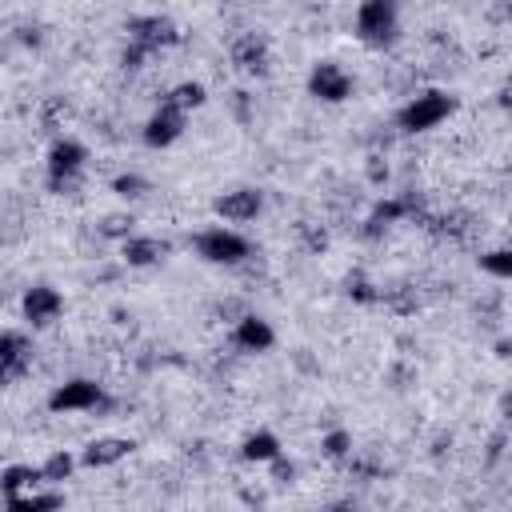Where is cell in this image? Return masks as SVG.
Here are the masks:
<instances>
[{"mask_svg":"<svg viewBox=\"0 0 512 512\" xmlns=\"http://www.w3.org/2000/svg\"><path fill=\"white\" fill-rule=\"evenodd\" d=\"M456 112V96L444 92V88H424L416 96H408L400 108H396V128L416 136V132H432L440 128L448 116Z\"/></svg>","mask_w":512,"mask_h":512,"instance_id":"cell-1","label":"cell"},{"mask_svg":"<svg viewBox=\"0 0 512 512\" xmlns=\"http://www.w3.org/2000/svg\"><path fill=\"white\" fill-rule=\"evenodd\" d=\"M84 164H88V148L72 136H60L52 140L48 148V160H44V172H48V192H60V196H72L84 180Z\"/></svg>","mask_w":512,"mask_h":512,"instance_id":"cell-2","label":"cell"},{"mask_svg":"<svg viewBox=\"0 0 512 512\" xmlns=\"http://www.w3.org/2000/svg\"><path fill=\"white\" fill-rule=\"evenodd\" d=\"M192 252L204 260V264H224V268H236L252 256V240L240 236L236 228L228 224H212V228H200L192 236Z\"/></svg>","mask_w":512,"mask_h":512,"instance_id":"cell-3","label":"cell"},{"mask_svg":"<svg viewBox=\"0 0 512 512\" xmlns=\"http://www.w3.org/2000/svg\"><path fill=\"white\" fill-rule=\"evenodd\" d=\"M352 28H356V40L360 44L388 48L396 40V32H400V8L392 0H364L352 12Z\"/></svg>","mask_w":512,"mask_h":512,"instance_id":"cell-4","label":"cell"},{"mask_svg":"<svg viewBox=\"0 0 512 512\" xmlns=\"http://www.w3.org/2000/svg\"><path fill=\"white\" fill-rule=\"evenodd\" d=\"M112 400H108V392H104V384H96V380H88V376H72V380H64V384H56L52 392H48V412H104Z\"/></svg>","mask_w":512,"mask_h":512,"instance_id":"cell-5","label":"cell"},{"mask_svg":"<svg viewBox=\"0 0 512 512\" xmlns=\"http://www.w3.org/2000/svg\"><path fill=\"white\" fill-rule=\"evenodd\" d=\"M352 92H356V80H352V72L344 64H336V60H316L312 64V72H308V96H316L324 104H340Z\"/></svg>","mask_w":512,"mask_h":512,"instance_id":"cell-6","label":"cell"},{"mask_svg":"<svg viewBox=\"0 0 512 512\" xmlns=\"http://www.w3.org/2000/svg\"><path fill=\"white\" fill-rule=\"evenodd\" d=\"M212 212H216L220 220H228V224H252V220L264 212V192H260V188H248V184L228 188V192H220V196L212 200Z\"/></svg>","mask_w":512,"mask_h":512,"instance_id":"cell-7","label":"cell"},{"mask_svg":"<svg viewBox=\"0 0 512 512\" xmlns=\"http://www.w3.org/2000/svg\"><path fill=\"white\" fill-rule=\"evenodd\" d=\"M184 124H188V116L180 112V108H172L168 100H160L156 104V112L144 120V144L148 148H172L180 136H184Z\"/></svg>","mask_w":512,"mask_h":512,"instance_id":"cell-8","label":"cell"},{"mask_svg":"<svg viewBox=\"0 0 512 512\" xmlns=\"http://www.w3.org/2000/svg\"><path fill=\"white\" fill-rule=\"evenodd\" d=\"M20 312L28 320V328H52L64 312V296L52 288V284H32L20 300Z\"/></svg>","mask_w":512,"mask_h":512,"instance_id":"cell-9","label":"cell"},{"mask_svg":"<svg viewBox=\"0 0 512 512\" xmlns=\"http://www.w3.org/2000/svg\"><path fill=\"white\" fill-rule=\"evenodd\" d=\"M228 60H232L236 72H252V76H260V72H268L272 44H268L264 32H240V36L232 40V48H228Z\"/></svg>","mask_w":512,"mask_h":512,"instance_id":"cell-10","label":"cell"},{"mask_svg":"<svg viewBox=\"0 0 512 512\" xmlns=\"http://www.w3.org/2000/svg\"><path fill=\"white\" fill-rule=\"evenodd\" d=\"M176 24L168 20V16H156V12H148V16H132L128 20V40L132 44H140V48H148V52H156V48H164V44H176Z\"/></svg>","mask_w":512,"mask_h":512,"instance_id":"cell-11","label":"cell"},{"mask_svg":"<svg viewBox=\"0 0 512 512\" xmlns=\"http://www.w3.org/2000/svg\"><path fill=\"white\" fill-rule=\"evenodd\" d=\"M232 344L240 352H268L276 344V328L256 312H244L240 320H232Z\"/></svg>","mask_w":512,"mask_h":512,"instance_id":"cell-12","label":"cell"},{"mask_svg":"<svg viewBox=\"0 0 512 512\" xmlns=\"http://www.w3.org/2000/svg\"><path fill=\"white\" fill-rule=\"evenodd\" d=\"M132 448H136V440H128V436H96V440L84 444L80 464H84V468H112V464L128 460Z\"/></svg>","mask_w":512,"mask_h":512,"instance_id":"cell-13","label":"cell"},{"mask_svg":"<svg viewBox=\"0 0 512 512\" xmlns=\"http://www.w3.org/2000/svg\"><path fill=\"white\" fill-rule=\"evenodd\" d=\"M168 256V240H160V236H140V232H132L124 244H120V260L128 264V268H152V264H160Z\"/></svg>","mask_w":512,"mask_h":512,"instance_id":"cell-14","label":"cell"},{"mask_svg":"<svg viewBox=\"0 0 512 512\" xmlns=\"http://www.w3.org/2000/svg\"><path fill=\"white\" fill-rule=\"evenodd\" d=\"M280 452H284L280 448V436L268 432V428H256V432H248L240 440V460H248V464H272Z\"/></svg>","mask_w":512,"mask_h":512,"instance_id":"cell-15","label":"cell"},{"mask_svg":"<svg viewBox=\"0 0 512 512\" xmlns=\"http://www.w3.org/2000/svg\"><path fill=\"white\" fill-rule=\"evenodd\" d=\"M60 504H64V496L56 492V488H32V492H20V496H8V504H4V512H60Z\"/></svg>","mask_w":512,"mask_h":512,"instance_id":"cell-16","label":"cell"},{"mask_svg":"<svg viewBox=\"0 0 512 512\" xmlns=\"http://www.w3.org/2000/svg\"><path fill=\"white\" fill-rule=\"evenodd\" d=\"M32 488H40V468H32V464H8V468L0 472V492H4V500H8V496H20V492H32Z\"/></svg>","mask_w":512,"mask_h":512,"instance_id":"cell-17","label":"cell"},{"mask_svg":"<svg viewBox=\"0 0 512 512\" xmlns=\"http://www.w3.org/2000/svg\"><path fill=\"white\" fill-rule=\"evenodd\" d=\"M164 100H168L172 108H180V112L188 116L192 108H200V104L208 100V92H204V84H200V80H184V84L168 88V92H164Z\"/></svg>","mask_w":512,"mask_h":512,"instance_id":"cell-18","label":"cell"},{"mask_svg":"<svg viewBox=\"0 0 512 512\" xmlns=\"http://www.w3.org/2000/svg\"><path fill=\"white\" fill-rule=\"evenodd\" d=\"M72 468H76V456H72L68 448H56V452L40 464V484H52V488H56V484H64V480L72 476Z\"/></svg>","mask_w":512,"mask_h":512,"instance_id":"cell-19","label":"cell"},{"mask_svg":"<svg viewBox=\"0 0 512 512\" xmlns=\"http://www.w3.org/2000/svg\"><path fill=\"white\" fill-rule=\"evenodd\" d=\"M96 232H100L104 240H116V244H124V240L136 232V216H132V212H108V216H100Z\"/></svg>","mask_w":512,"mask_h":512,"instance_id":"cell-20","label":"cell"},{"mask_svg":"<svg viewBox=\"0 0 512 512\" xmlns=\"http://www.w3.org/2000/svg\"><path fill=\"white\" fill-rule=\"evenodd\" d=\"M16 356H32V340L20 328H0V360H16Z\"/></svg>","mask_w":512,"mask_h":512,"instance_id":"cell-21","label":"cell"},{"mask_svg":"<svg viewBox=\"0 0 512 512\" xmlns=\"http://www.w3.org/2000/svg\"><path fill=\"white\" fill-rule=\"evenodd\" d=\"M112 192H116L120 200H140V196L152 192V184H148L140 172H120V176L112 180Z\"/></svg>","mask_w":512,"mask_h":512,"instance_id":"cell-22","label":"cell"},{"mask_svg":"<svg viewBox=\"0 0 512 512\" xmlns=\"http://www.w3.org/2000/svg\"><path fill=\"white\" fill-rule=\"evenodd\" d=\"M320 452H324L328 460H344V456H352V432H344V428L324 432V436H320Z\"/></svg>","mask_w":512,"mask_h":512,"instance_id":"cell-23","label":"cell"},{"mask_svg":"<svg viewBox=\"0 0 512 512\" xmlns=\"http://www.w3.org/2000/svg\"><path fill=\"white\" fill-rule=\"evenodd\" d=\"M480 268H484L488 276H496V280H508V276H512V252H508V248H492V252L480 256Z\"/></svg>","mask_w":512,"mask_h":512,"instance_id":"cell-24","label":"cell"},{"mask_svg":"<svg viewBox=\"0 0 512 512\" xmlns=\"http://www.w3.org/2000/svg\"><path fill=\"white\" fill-rule=\"evenodd\" d=\"M28 364H32V356L0 360V388H8V384H16V380H24V376H28Z\"/></svg>","mask_w":512,"mask_h":512,"instance_id":"cell-25","label":"cell"},{"mask_svg":"<svg viewBox=\"0 0 512 512\" xmlns=\"http://www.w3.org/2000/svg\"><path fill=\"white\" fill-rule=\"evenodd\" d=\"M268 468H272V480H276V484H292V476H296V464H292V460H284V452H280Z\"/></svg>","mask_w":512,"mask_h":512,"instance_id":"cell-26","label":"cell"},{"mask_svg":"<svg viewBox=\"0 0 512 512\" xmlns=\"http://www.w3.org/2000/svg\"><path fill=\"white\" fill-rule=\"evenodd\" d=\"M324 512H356V504H352V500H336V504H328Z\"/></svg>","mask_w":512,"mask_h":512,"instance_id":"cell-27","label":"cell"}]
</instances>
